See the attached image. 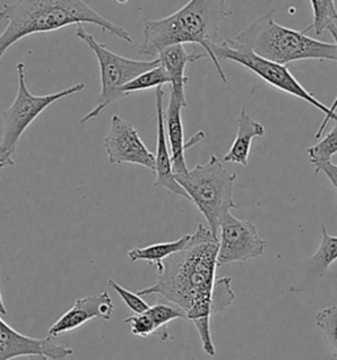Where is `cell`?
I'll list each match as a JSON object with an SVG mask.
<instances>
[{
  "instance_id": "obj_1",
  "label": "cell",
  "mask_w": 337,
  "mask_h": 360,
  "mask_svg": "<svg viewBox=\"0 0 337 360\" xmlns=\"http://www.w3.org/2000/svg\"><path fill=\"white\" fill-rule=\"evenodd\" d=\"M219 238L209 227L198 224L187 245L164 260L157 281L137 292L138 296L157 295L186 313L199 333L203 349L216 355L211 337L212 314L227 309L234 300L231 277L216 278Z\"/></svg>"
},
{
  "instance_id": "obj_2",
  "label": "cell",
  "mask_w": 337,
  "mask_h": 360,
  "mask_svg": "<svg viewBox=\"0 0 337 360\" xmlns=\"http://www.w3.org/2000/svg\"><path fill=\"white\" fill-rule=\"evenodd\" d=\"M0 20L6 22V30L0 34V58L13 44L29 34L54 32L72 24H94L126 43L133 41L123 27L110 22L82 0H21L4 3L0 10Z\"/></svg>"
},
{
  "instance_id": "obj_3",
  "label": "cell",
  "mask_w": 337,
  "mask_h": 360,
  "mask_svg": "<svg viewBox=\"0 0 337 360\" xmlns=\"http://www.w3.org/2000/svg\"><path fill=\"white\" fill-rule=\"evenodd\" d=\"M227 15V1L224 0H191L170 16L145 22L140 52L154 60L153 57L157 58L158 53L168 46L200 45L212 60L221 81L227 84L220 63L211 51Z\"/></svg>"
},
{
  "instance_id": "obj_4",
  "label": "cell",
  "mask_w": 337,
  "mask_h": 360,
  "mask_svg": "<svg viewBox=\"0 0 337 360\" xmlns=\"http://www.w3.org/2000/svg\"><path fill=\"white\" fill-rule=\"evenodd\" d=\"M234 40L263 60L284 66L302 60L337 61L335 44L324 43L286 28L274 20L273 11L254 20Z\"/></svg>"
},
{
  "instance_id": "obj_5",
  "label": "cell",
  "mask_w": 337,
  "mask_h": 360,
  "mask_svg": "<svg viewBox=\"0 0 337 360\" xmlns=\"http://www.w3.org/2000/svg\"><path fill=\"white\" fill-rule=\"evenodd\" d=\"M236 173L227 169L221 160L211 155L206 164H198L186 174L176 176L182 189L209 223L211 233L218 238L221 219L237 205L233 200Z\"/></svg>"
},
{
  "instance_id": "obj_6",
  "label": "cell",
  "mask_w": 337,
  "mask_h": 360,
  "mask_svg": "<svg viewBox=\"0 0 337 360\" xmlns=\"http://www.w3.org/2000/svg\"><path fill=\"white\" fill-rule=\"evenodd\" d=\"M16 69L19 78L18 94L13 103L3 114L4 126L0 139V169L15 165L13 156L21 136L40 114L62 98L78 94L84 90V84H77L48 96H33L25 82V65L19 63Z\"/></svg>"
},
{
  "instance_id": "obj_7",
  "label": "cell",
  "mask_w": 337,
  "mask_h": 360,
  "mask_svg": "<svg viewBox=\"0 0 337 360\" xmlns=\"http://www.w3.org/2000/svg\"><path fill=\"white\" fill-rule=\"evenodd\" d=\"M75 34L94 52L100 69V94L91 111L81 119V123H87L99 117L112 102L126 98L121 89L132 82L138 75L154 69L159 65L154 60H131L111 52L103 44L95 40L94 36L84 30L82 25L77 27Z\"/></svg>"
},
{
  "instance_id": "obj_8",
  "label": "cell",
  "mask_w": 337,
  "mask_h": 360,
  "mask_svg": "<svg viewBox=\"0 0 337 360\" xmlns=\"http://www.w3.org/2000/svg\"><path fill=\"white\" fill-rule=\"evenodd\" d=\"M211 51L213 56L218 58V61H233L237 64L242 65L244 68L249 69L254 75L263 78L265 82L269 85L274 86L290 96H296L310 103L311 106L315 107L319 111H322L326 119L320 124L319 129L316 131L315 138L319 139L324 132L328 123L331 120L336 122L337 114H332L329 107L323 105L316 99L314 94L307 91L303 86L300 85L287 66L284 65L274 64L267 60H263L261 57L256 56L251 49H248L245 45L236 41L234 39L225 40L220 44H213L211 46Z\"/></svg>"
},
{
  "instance_id": "obj_9",
  "label": "cell",
  "mask_w": 337,
  "mask_h": 360,
  "mask_svg": "<svg viewBox=\"0 0 337 360\" xmlns=\"http://www.w3.org/2000/svg\"><path fill=\"white\" fill-rule=\"evenodd\" d=\"M219 231L218 266L260 257L267 245L254 223L239 219L230 212L221 219Z\"/></svg>"
},
{
  "instance_id": "obj_10",
  "label": "cell",
  "mask_w": 337,
  "mask_h": 360,
  "mask_svg": "<svg viewBox=\"0 0 337 360\" xmlns=\"http://www.w3.org/2000/svg\"><path fill=\"white\" fill-rule=\"evenodd\" d=\"M103 144L110 164L120 165L128 162L156 170V156L147 148L135 126L119 115L111 119V128Z\"/></svg>"
},
{
  "instance_id": "obj_11",
  "label": "cell",
  "mask_w": 337,
  "mask_h": 360,
  "mask_svg": "<svg viewBox=\"0 0 337 360\" xmlns=\"http://www.w3.org/2000/svg\"><path fill=\"white\" fill-rule=\"evenodd\" d=\"M73 354V349L53 343L52 338L37 339L22 335L0 317V360L32 355H44L53 360H65Z\"/></svg>"
},
{
  "instance_id": "obj_12",
  "label": "cell",
  "mask_w": 337,
  "mask_h": 360,
  "mask_svg": "<svg viewBox=\"0 0 337 360\" xmlns=\"http://www.w3.org/2000/svg\"><path fill=\"white\" fill-rule=\"evenodd\" d=\"M187 107L186 98H180L173 93H170L168 106L164 112L165 120V132L168 138V150L173 161V173L174 176L186 174L189 172L185 152L186 149L198 144L204 139V132L199 131L195 136H192L189 143H185L183 135V123H182V110Z\"/></svg>"
},
{
  "instance_id": "obj_13",
  "label": "cell",
  "mask_w": 337,
  "mask_h": 360,
  "mask_svg": "<svg viewBox=\"0 0 337 360\" xmlns=\"http://www.w3.org/2000/svg\"><path fill=\"white\" fill-rule=\"evenodd\" d=\"M115 311L114 302L107 292L78 298L72 309H69L52 328H49V338H55L63 333L81 328L91 319L110 321Z\"/></svg>"
},
{
  "instance_id": "obj_14",
  "label": "cell",
  "mask_w": 337,
  "mask_h": 360,
  "mask_svg": "<svg viewBox=\"0 0 337 360\" xmlns=\"http://www.w3.org/2000/svg\"><path fill=\"white\" fill-rule=\"evenodd\" d=\"M164 87L156 89V108H157V152H156V180L154 186L162 188L190 201L187 193L182 189L176 176L173 173V161L168 150V138L165 132V120H164Z\"/></svg>"
},
{
  "instance_id": "obj_15",
  "label": "cell",
  "mask_w": 337,
  "mask_h": 360,
  "mask_svg": "<svg viewBox=\"0 0 337 360\" xmlns=\"http://www.w3.org/2000/svg\"><path fill=\"white\" fill-rule=\"evenodd\" d=\"M206 56V52H187L183 45L168 46L158 53L159 66L165 69L170 78V93L186 98L185 86L189 82V77L185 75V69L189 63L199 61Z\"/></svg>"
},
{
  "instance_id": "obj_16",
  "label": "cell",
  "mask_w": 337,
  "mask_h": 360,
  "mask_svg": "<svg viewBox=\"0 0 337 360\" xmlns=\"http://www.w3.org/2000/svg\"><path fill=\"white\" fill-rule=\"evenodd\" d=\"M265 135V127L256 122L242 107V112L237 119V135L232 144L230 152L223 158L224 162H236L242 167H248L249 153L252 148L254 138H261Z\"/></svg>"
},
{
  "instance_id": "obj_17",
  "label": "cell",
  "mask_w": 337,
  "mask_h": 360,
  "mask_svg": "<svg viewBox=\"0 0 337 360\" xmlns=\"http://www.w3.org/2000/svg\"><path fill=\"white\" fill-rule=\"evenodd\" d=\"M191 239V233L183 235L176 242H168V243H158L143 247V248H133L128 252V257L132 262H138L144 260L149 264L156 265L158 274L162 272L164 269V260L170 257L171 255L177 254L182 251Z\"/></svg>"
},
{
  "instance_id": "obj_18",
  "label": "cell",
  "mask_w": 337,
  "mask_h": 360,
  "mask_svg": "<svg viewBox=\"0 0 337 360\" xmlns=\"http://www.w3.org/2000/svg\"><path fill=\"white\" fill-rule=\"evenodd\" d=\"M147 314L153 322V326L156 328V334H158L161 339H164V340L168 339V325L171 321L178 319V318L187 319L186 313L182 309H179L174 304L168 302L162 298L158 300L156 305L149 307Z\"/></svg>"
},
{
  "instance_id": "obj_19",
  "label": "cell",
  "mask_w": 337,
  "mask_h": 360,
  "mask_svg": "<svg viewBox=\"0 0 337 360\" xmlns=\"http://www.w3.org/2000/svg\"><path fill=\"white\" fill-rule=\"evenodd\" d=\"M311 6L314 10V22L305 28L303 33L305 34L310 31H314L316 36H320L336 22V6L332 0H311Z\"/></svg>"
},
{
  "instance_id": "obj_20",
  "label": "cell",
  "mask_w": 337,
  "mask_h": 360,
  "mask_svg": "<svg viewBox=\"0 0 337 360\" xmlns=\"http://www.w3.org/2000/svg\"><path fill=\"white\" fill-rule=\"evenodd\" d=\"M164 85H170V78L168 73L165 72V69L162 66H156L154 69H150L145 73L138 75L132 82H129L128 85L124 86L121 89V93L124 96L135 93V91H141V90H147V89H157L162 87Z\"/></svg>"
},
{
  "instance_id": "obj_21",
  "label": "cell",
  "mask_w": 337,
  "mask_h": 360,
  "mask_svg": "<svg viewBox=\"0 0 337 360\" xmlns=\"http://www.w3.org/2000/svg\"><path fill=\"white\" fill-rule=\"evenodd\" d=\"M322 243L311 257V263L323 274L329 268V265L337 260V236L329 235L324 224H322Z\"/></svg>"
},
{
  "instance_id": "obj_22",
  "label": "cell",
  "mask_w": 337,
  "mask_h": 360,
  "mask_svg": "<svg viewBox=\"0 0 337 360\" xmlns=\"http://www.w3.org/2000/svg\"><path fill=\"white\" fill-rule=\"evenodd\" d=\"M307 153L311 160V164H320L331 161L337 153V120L329 134L322 139L317 144L307 148Z\"/></svg>"
},
{
  "instance_id": "obj_23",
  "label": "cell",
  "mask_w": 337,
  "mask_h": 360,
  "mask_svg": "<svg viewBox=\"0 0 337 360\" xmlns=\"http://www.w3.org/2000/svg\"><path fill=\"white\" fill-rule=\"evenodd\" d=\"M316 325L337 358V305L323 309L316 316Z\"/></svg>"
},
{
  "instance_id": "obj_24",
  "label": "cell",
  "mask_w": 337,
  "mask_h": 360,
  "mask_svg": "<svg viewBox=\"0 0 337 360\" xmlns=\"http://www.w3.org/2000/svg\"><path fill=\"white\" fill-rule=\"evenodd\" d=\"M108 285L111 286L116 293L121 297V300L126 302V307H129L133 313L143 314L149 310L150 307L137 293H132V292L126 290V288L119 285L114 280H108Z\"/></svg>"
},
{
  "instance_id": "obj_25",
  "label": "cell",
  "mask_w": 337,
  "mask_h": 360,
  "mask_svg": "<svg viewBox=\"0 0 337 360\" xmlns=\"http://www.w3.org/2000/svg\"><path fill=\"white\" fill-rule=\"evenodd\" d=\"M124 322L128 323V325H131L132 334L137 335V337L147 338V337L152 335V334H156V328L153 326V322L147 316V311L143 313V314H136V316L126 318Z\"/></svg>"
},
{
  "instance_id": "obj_26",
  "label": "cell",
  "mask_w": 337,
  "mask_h": 360,
  "mask_svg": "<svg viewBox=\"0 0 337 360\" xmlns=\"http://www.w3.org/2000/svg\"><path fill=\"white\" fill-rule=\"evenodd\" d=\"M320 172H323L329 181L332 182V185L335 186L337 191V165H335L332 161H326V162H320L315 165V174H319Z\"/></svg>"
},
{
  "instance_id": "obj_27",
  "label": "cell",
  "mask_w": 337,
  "mask_h": 360,
  "mask_svg": "<svg viewBox=\"0 0 337 360\" xmlns=\"http://www.w3.org/2000/svg\"><path fill=\"white\" fill-rule=\"evenodd\" d=\"M328 31H329V33H331V36L333 37V40H335V45H336L337 48V25L336 24H333V25H331L329 28H328ZM329 110H331V112L332 114H337L336 110H337V96L336 99H335V102L332 103V106L329 107Z\"/></svg>"
},
{
  "instance_id": "obj_28",
  "label": "cell",
  "mask_w": 337,
  "mask_h": 360,
  "mask_svg": "<svg viewBox=\"0 0 337 360\" xmlns=\"http://www.w3.org/2000/svg\"><path fill=\"white\" fill-rule=\"evenodd\" d=\"M7 314V309L4 307L3 298H1V292H0V316H6Z\"/></svg>"
},
{
  "instance_id": "obj_29",
  "label": "cell",
  "mask_w": 337,
  "mask_h": 360,
  "mask_svg": "<svg viewBox=\"0 0 337 360\" xmlns=\"http://www.w3.org/2000/svg\"><path fill=\"white\" fill-rule=\"evenodd\" d=\"M28 359H29V360H49V358H46V356H44V355H32V356H28Z\"/></svg>"
}]
</instances>
